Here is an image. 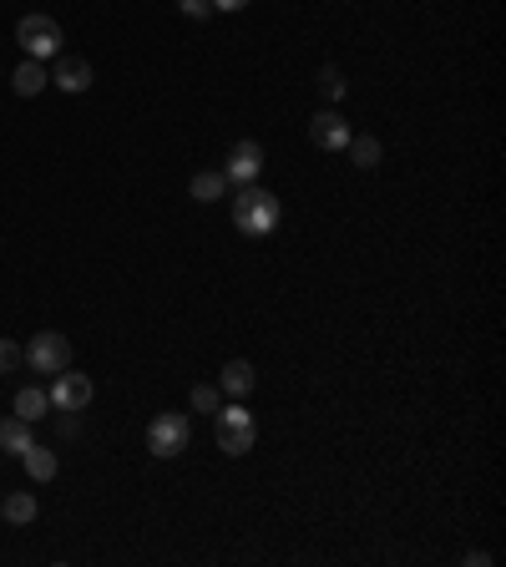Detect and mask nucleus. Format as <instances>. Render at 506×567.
Here are the masks:
<instances>
[{
  "instance_id": "1",
  "label": "nucleus",
  "mask_w": 506,
  "mask_h": 567,
  "mask_svg": "<svg viewBox=\"0 0 506 567\" xmlns=\"http://www.w3.org/2000/svg\"><path fill=\"white\" fill-rule=\"evenodd\" d=\"M233 223H238V233H248V238L274 233V228H279V198H274L269 188L243 183V188L233 193Z\"/></svg>"
},
{
  "instance_id": "2",
  "label": "nucleus",
  "mask_w": 506,
  "mask_h": 567,
  "mask_svg": "<svg viewBox=\"0 0 506 567\" xmlns=\"http://www.w3.org/2000/svg\"><path fill=\"white\" fill-rule=\"evenodd\" d=\"M218 446L228 451V456H248L253 451V441H259V426H253V416L243 411V405H218Z\"/></svg>"
},
{
  "instance_id": "3",
  "label": "nucleus",
  "mask_w": 506,
  "mask_h": 567,
  "mask_svg": "<svg viewBox=\"0 0 506 567\" xmlns=\"http://www.w3.org/2000/svg\"><path fill=\"white\" fill-rule=\"evenodd\" d=\"M16 41L31 61H46V56H61V26L51 16H21L16 26Z\"/></svg>"
},
{
  "instance_id": "4",
  "label": "nucleus",
  "mask_w": 506,
  "mask_h": 567,
  "mask_svg": "<svg viewBox=\"0 0 506 567\" xmlns=\"http://www.w3.org/2000/svg\"><path fill=\"white\" fill-rule=\"evenodd\" d=\"M183 446H188V416H178V411L152 416V426H147V451H152V456L173 461Z\"/></svg>"
},
{
  "instance_id": "5",
  "label": "nucleus",
  "mask_w": 506,
  "mask_h": 567,
  "mask_svg": "<svg viewBox=\"0 0 506 567\" xmlns=\"http://www.w3.org/2000/svg\"><path fill=\"white\" fill-rule=\"evenodd\" d=\"M26 365L41 370V375H61L71 365V340L56 335V330H41L31 345H26Z\"/></svg>"
},
{
  "instance_id": "6",
  "label": "nucleus",
  "mask_w": 506,
  "mask_h": 567,
  "mask_svg": "<svg viewBox=\"0 0 506 567\" xmlns=\"http://www.w3.org/2000/svg\"><path fill=\"white\" fill-rule=\"evenodd\" d=\"M46 395H51V405H61V411H81V405H92V380H87V375H76V370L66 365Z\"/></svg>"
},
{
  "instance_id": "7",
  "label": "nucleus",
  "mask_w": 506,
  "mask_h": 567,
  "mask_svg": "<svg viewBox=\"0 0 506 567\" xmlns=\"http://www.w3.org/2000/svg\"><path fill=\"white\" fill-rule=\"evenodd\" d=\"M259 173H264V147H259V142H233L223 178L243 188V183H253V178H259Z\"/></svg>"
},
{
  "instance_id": "8",
  "label": "nucleus",
  "mask_w": 506,
  "mask_h": 567,
  "mask_svg": "<svg viewBox=\"0 0 506 567\" xmlns=\"http://www.w3.org/2000/svg\"><path fill=\"white\" fill-rule=\"evenodd\" d=\"M309 137H314V147H324V152H345L355 132H350V122H345L340 112H314Z\"/></svg>"
},
{
  "instance_id": "9",
  "label": "nucleus",
  "mask_w": 506,
  "mask_h": 567,
  "mask_svg": "<svg viewBox=\"0 0 506 567\" xmlns=\"http://www.w3.org/2000/svg\"><path fill=\"white\" fill-rule=\"evenodd\" d=\"M51 87H61L66 97L92 92V61H81V56H61L56 71H51Z\"/></svg>"
},
{
  "instance_id": "10",
  "label": "nucleus",
  "mask_w": 506,
  "mask_h": 567,
  "mask_svg": "<svg viewBox=\"0 0 506 567\" xmlns=\"http://www.w3.org/2000/svg\"><path fill=\"white\" fill-rule=\"evenodd\" d=\"M253 385H259V375H253V365H248V360H228V365H223V375H218V390H223V395H233V400H243Z\"/></svg>"
},
{
  "instance_id": "11",
  "label": "nucleus",
  "mask_w": 506,
  "mask_h": 567,
  "mask_svg": "<svg viewBox=\"0 0 506 567\" xmlns=\"http://www.w3.org/2000/svg\"><path fill=\"white\" fill-rule=\"evenodd\" d=\"M41 87H51V76L41 71V61H31V56H26V61L11 71V92H16V97H36Z\"/></svg>"
},
{
  "instance_id": "12",
  "label": "nucleus",
  "mask_w": 506,
  "mask_h": 567,
  "mask_svg": "<svg viewBox=\"0 0 506 567\" xmlns=\"http://www.w3.org/2000/svg\"><path fill=\"white\" fill-rule=\"evenodd\" d=\"M21 461H26V476H31V481H51V476L61 471L56 451H51V446H36V441L21 451Z\"/></svg>"
},
{
  "instance_id": "13",
  "label": "nucleus",
  "mask_w": 506,
  "mask_h": 567,
  "mask_svg": "<svg viewBox=\"0 0 506 567\" xmlns=\"http://www.w3.org/2000/svg\"><path fill=\"white\" fill-rule=\"evenodd\" d=\"M26 446H31V421H21V416H6V421H0V451L21 456Z\"/></svg>"
},
{
  "instance_id": "14",
  "label": "nucleus",
  "mask_w": 506,
  "mask_h": 567,
  "mask_svg": "<svg viewBox=\"0 0 506 567\" xmlns=\"http://www.w3.org/2000/svg\"><path fill=\"white\" fill-rule=\"evenodd\" d=\"M0 517L16 522V527H31L36 522V497L31 492H11L6 502H0Z\"/></svg>"
},
{
  "instance_id": "15",
  "label": "nucleus",
  "mask_w": 506,
  "mask_h": 567,
  "mask_svg": "<svg viewBox=\"0 0 506 567\" xmlns=\"http://www.w3.org/2000/svg\"><path fill=\"white\" fill-rule=\"evenodd\" d=\"M188 193H193L198 203H218V198L228 193V178H223V173H193Z\"/></svg>"
},
{
  "instance_id": "16",
  "label": "nucleus",
  "mask_w": 506,
  "mask_h": 567,
  "mask_svg": "<svg viewBox=\"0 0 506 567\" xmlns=\"http://www.w3.org/2000/svg\"><path fill=\"white\" fill-rule=\"evenodd\" d=\"M46 411H51V395H46V390H31V385H26V390L16 395V416H21V421H41Z\"/></svg>"
},
{
  "instance_id": "17",
  "label": "nucleus",
  "mask_w": 506,
  "mask_h": 567,
  "mask_svg": "<svg viewBox=\"0 0 506 567\" xmlns=\"http://www.w3.org/2000/svg\"><path fill=\"white\" fill-rule=\"evenodd\" d=\"M350 157H355V168H380V137H350V147H345Z\"/></svg>"
},
{
  "instance_id": "18",
  "label": "nucleus",
  "mask_w": 506,
  "mask_h": 567,
  "mask_svg": "<svg viewBox=\"0 0 506 567\" xmlns=\"http://www.w3.org/2000/svg\"><path fill=\"white\" fill-rule=\"evenodd\" d=\"M319 92H324L329 102H340V97H345V71H340V66H319Z\"/></svg>"
},
{
  "instance_id": "19",
  "label": "nucleus",
  "mask_w": 506,
  "mask_h": 567,
  "mask_svg": "<svg viewBox=\"0 0 506 567\" xmlns=\"http://www.w3.org/2000/svg\"><path fill=\"white\" fill-rule=\"evenodd\" d=\"M218 405H223V390H218V385H193V411L213 416Z\"/></svg>"
},
{
  "instance_id": "20",
  "label": "nucleus",
  "mask_w": 506,
  "mask_h": 567,
  "mask_svg": "<svg viewBox=\"0 0 506 567\" xmlns=\"http://www.w3.org/2000/svg\"><path fill=\"white\" fill-rule=\"evenodd\" d=\"M21 365H26V345L0 340V375H11V370H21Z\"/></svg>"
},
{
  "instance_id": "21",
  "label": "nucleus",
  "mask_w": 506,
  "mask_h": 567,
  "mask_svg": "<svg viewBox=\"0 0 506 567\" xmlns=\"http://www.w3.org/2000/svg\"><path fill=\"white\" fill-rule=\"evenodd\" d=\"M178 11H183L188 21H208V16H213V0H178Z\"/></svg>"
},
{
  "instance_id": "22",
  "label": "nucleus",
  "mask_w": 506,
  "mask_h": 567,
  "mask_svg": "<svg viewBox=\"0 0 506 567\" xmlns=\"http://www.w3.org/2000/svg\"><path fill=\"white\" fill-rule=\"evenodd\" d=\"M56 436H61V441H76V436H81V421H76V411H61V416H56Z\"/></svg>"
},
{
  "instance_id": "23",
  "label": "nucleus",
  "mask_w": 506,
  "mask_h": 567,
  "mask_svg": "<svg viewBox=\"0 0 506 567\" xmlns=\"http://www.w3.org/2000/svg\"><path fill=\"white\" fill-rule=\"evenodd\" d=\"M466 567H491V552H466Z\"/></svg>"
},
{
  "instance_id": "24",
  "label": "nucleus",
  "mask_w": 506,
  "mask_h": 567,
  "mask_svg": "<svg viewBox=\"0 0 506 567\" xmlns=\"http://www.w3.org/2000/svg\"><path fill=\"white\" fill-rule=\"evenodd\" d=\"M248 0H213V11H243Z\"/></svg>"
}]
</instances>
